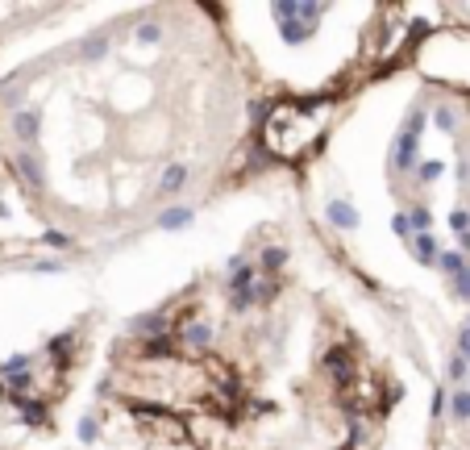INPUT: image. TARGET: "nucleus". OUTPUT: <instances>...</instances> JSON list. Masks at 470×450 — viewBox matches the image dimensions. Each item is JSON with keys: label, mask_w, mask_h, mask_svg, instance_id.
I'll list each match as a JSON object with an SVG mask.
<instances>
[{"label": "nucleus", "mask_w": 470, "mask_h": 450, "mask_svg": "<svg viewBox=\"0 0 470 450\" xmlns=\"http://www.w3.org/2000/svg\"><path fill=\"white\" fill-rule=\"evenodd\" d=\"M208 338H212V334H208V326H192V330H187V342H196V346H204Z\"/></svg>", "instance_id": "17"}, {"label": "nucleus", "mask_w": 470, "mask_h": 450, "mask_svg": "<svg viewBox=\"0 0 470 450\" xmlns=\"http://www.w3.org/2000/svg\"><path fill=\"white\" fill-rule=\"evenodd\" d=\"M433 121H437L442 129H454V121H458V113H454L450 104H437V113H433Z\"/></svg>", "instance_id": "10"}, {"label": "nucleus", "mask_w": 470, "mask_h": 450, "mask_svg": "<svg viewBox=\"0 0 470 450\" xmlns=\"http://www.w3.org/2000/svg\"><path fill=\"white\" fill-rule=\"evenodd\" d=\"M412 225H417V234H429V225H433V217H429L425 209H412Z\"/></svg>", "instance_id": "15"}, {"label": "nucleus", "mask_w": 470, "mask_h": 450, "mask_svg": "<svg viewBox=\"0 0 470 450\" xmlns=\"http://www.w3.org/2000/svg\"><path fill=\"white\" fill-rule=\"evenodd\" d=\"M83 54H87V58L104 54V38H87V42H83Z\"/></svg>", "instance_id": "19"}, {"label": "nucleus", "mask_w": 470, "mask_h": 450, "mask_svg": "<svg viewBox=\"0 0 470 450\" xmlns=\"http://www.w3.org/2000/svg\"><path fill=\"white\" fill-rule=\"evenodd\" d=\"M450 409H454V417H458V421H467V417H470V392H467V388H458V392H454Z\"/></svg>", "instance_id": "9"}, {"label": "nucleus", "mask_w": 470, "mask_h": 450, "mask_svg": "<svg viewBox=\"0 0 470 450\" xmlns=\"http://www.w3.org/2000/svg\"><path fill=\"white\" fill-rule=\"evenodd\" d=\"M137 38H142V42H158V25H142Z\"/></svg>", "instance_id": "22"}, {"label": "nucleus", "mask_w": 470, "mask_h": 450, "mask_svg": "<svg viewBox=\"0 0 470 450\" xmlns=\"http://www.w3.org/2000/svg\"><path fill=\"white\" fill-rule=\"evenodd\" d=\"M437 175H442V163H437V159H425V163H421V179H425V184H433Z\"/></svg>", "instance_id": "12"}, {"label": "nucleus", "mask_w": 470, "mask_h": 450, "mask_svg": "<svg viewBox=\"0 0 470 450\" xmlns=\"http://www.w3.org/2000/svg\"><path fill=\"white\" fill-rule=\"evenodd\" d=\"M392 230H396L400 238H412V217H408V213H396V221H392Z\"/></svg>", "instance_id": "13"}, {"label": "nucleus", "mask_w": 470, "mask_h": 450, "mask_svg": "<svg viewBox=\"0 0 470 450\" xmlns=\"http://www.w3.org/2000/svg\"><path fill=\"white\" fill-rule=\"evenodd\" d=\"M79 438H83V442H92V438H96V421H92V417H83V426H79Z\"/></svg>", "instance_id": "21"}, {"label": "nucleus", "mask_w": 470, "mask_h": 450, "mask_svg": "<svg viewBox=\"0 0 470 450\" xmlns=\"http://www.w3.org/2000/svg\"><path fill=\"white\" fill-rule=\"evenodd\" d=\"M17 134H21V138H33V134H37V117H33V113H21V117H17Z\"/></svg>", "instance_id": "11"}, {"label": "nucleus", "mask_w": 470, "mask_h": 450, "mask_svg": "<svg viewBox=\"0 0 470 450\" xmlns=\"http://www.w3.org/2000/svg\"><path fill=\"white\" fill-rule=\"evenodd\" d=\"M442 271H450V275H458V271H467V263H462V255H442Z\"/></svg>", "instance_id": "14"}, {"label": "nucleus", "mask_w": 470, "mask_h": 450, "mask_svg": "<svg viewBox=\"0 0 470 450\" xmlns=\"http://www.w3.org/2000/svg\"><path fill=\"white\" fill-rule=\"evenodd\" d=\"M412 250H417V259H421V263H437V259H442V250H437L433 234H417V238H412Z\"/></svg>", "instance_id": "5"}, {"label": "nucleus", "mask_w": 470, "mask_h": 450, "mask_svg": "<svg viewBox=\"0 0 470 450\" xmlns=\"http://www.w3.org/2000/svg\"><path fill=\"white\" fill-rule=\"evenodd\" d=\"M283 263H287V250H283V246H271V250H262V267H267V271H279Z\"/></svg>", "instance_id": "8"}, {"label": "nucleus", "mask_w": 470, "mask_h": 450, "mask_svg": "<svg viewBox=\"0 0 470 450\" xmlns=\"http://www.w3.org/2000/svg\"><path fill=\"white\" fill-rule=\"evenodd\" d=\"M329 367L337 371V384H350V376H354V367H350V355H346L342 346H337V351L329 355Z\"/></svg>", "instance_id": "6"}, {"label": "nucleus", "mask_w": 470, "mask_h": 450, "mask_svg": "<svg viewBox=\"0 0 470 450\" xmlns=\"http://www.w3.org/2000/svg\"><path fill=\"white\" fill-rule=\"evenodd\" d=\"M467 330H470V321H467Z\"/></svg>", "instance_id": "24"}, {"label": "nucleus", "mask_w": 470, "mask_h": 450, "mask_svg": "<svg viewBox=\"0 0 470 450\" xmlns=\"http://www.w3.org/2000/svg\"><path fill=\"white\" fill-rule=\"evenodd\" d=\"M46 242L50 246H71V238H62V234H46Z\"/></svg>", "instance_id": "23"}, {"label": "nucleus", "mask_w": 470, "mask_h": 450, "mask_svg": "<svg viewBox=\"0 0 470 450\" xmlns=\"http://www.w3.org/2000/svg\"><path fill=\"white\" fill-rule=\"evenodd\" d=\"M421 125H425V113H412V121H408V129H404V138H400V146H396V163H400L404 171H408V167H412V159H417Z\"/></svg>", "instance_id": "1"}, {"label": "nucleus", "mask_w": 470, "mask_h": 450, "mask_svg": "<svg viewBox=\"0 0 470 450\" xmlns=\"http://www.w3.org/2000/svg\"><path fill=\"white\" fill-rule=\"evenodd\" d=\"M192 221V209H167L162 217H158V230H179V225H187Z\"/></svg>", "instance_id": "7"}, {"label": "nucleus", "mask_w": 470, "mask_h": 450, "mask_svg": "<svg viewBox=\"0 0 470 450\" xmlns=\"http://www.w3.org/2000/svg\"><path fill=\"white\" fill-rule=\"evenodd\" d=\"M329 221L337 230H358V209L350 200H329Z\"/></svg>", "instance_id": "2"}, {"label": "nucleus", "mask_w": 470, "mask_h": 450, "mask_svg": "<svg viewBox=\"0 0 470 450\" xmlns=\"http://www.w3.org/2000/svg\"><path fill=\"white\" fill-rule=\"evenodd\" d=\"M450 376H454V380H462V376H467V359H462V355H458V359H450Z\"/></svg>", "instance_id": "20"}, {"label": "nucleus", "mask_w": 470, "mask_h": 450, "mask_svg": "<svg viewBox=\"0 0 470 450\" xmlns=\"http://www.w3.org/2000/svg\"><path fill=\"white\" fill-rule=\"evenodd\" d=\"M229 288H233V296L254 288V267H250L246 259H233V263H229Z\"/></svg>", "instance_id": "3"}, {"label": "nucleus", "mask_w": 470, "mask_h": 450, "mask_svg": "<svg viewBox=\"0 0 470 450\" xmlns=\"http://www.w3.org/2000/svg\"><path fill=\"white\" fill-rule=\"evenodd\" d=\"M454 288H458V296H462V300H470V267L454 275Z\"/></svg>", "instance_id": "16"}, {"label": "nucleus", "mask_w": 470, "mask_h": 450, "mask_svg": "<svg viewBox=\"0 0 470 450\" xmlns=\"http://www.w3.org/2000/svg\"><path fill=\"white\" fill-rule=\"evenodd\" d=\"M454 230H458V238H462V242L470 238V217H467V213H454Z\"/></svg>", "instance_id": "18"}, {"label": "nucleus", "mask_w": 470, "mask_h": 450, "mask_svg": "<svg viewBox=\"0 0 470 450\" xmlns=\"http://www.w3.org/2000/svg\"><path fill=\"white\" fill-rule=\"evenodd\" d=\"M183 179H187V167H183V163H171V167L162 171V179H158V188H162V192L171 196V192H179V188H183Z\"/></svg>", "instance_id": "4"}]
</instances>
